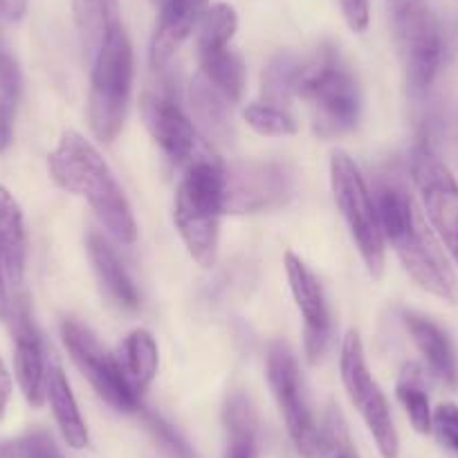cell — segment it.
I'll use <instances>...</instances> for the list:
<instances>
[{
    "instance_id": "3",
    "label": "cell",
    "mask_w": 458,
    "mask_h": 458,
    "mask_svg": "<svg viewBox=\"0 0 458 458\" xmlns=\"http://www.w3.org/2000/svg\"><path fill=\"white\" fill-rule=\"evenodd\" d=\"M225 214V166L207 151H198L184 165L175 189V227L193 261L216 266L220 239V216Z\"/></svg>"
},
{
    "instance_id": "30",
    "label": "cell",
    "mask_w": 458,
    "mask_h": 458,
    "mask_svg": "<svg viewBox=\"0 0 458 458\" xmlns=\"http://www.w3.org/2000/svg\"><path fill=\"white\" fill-rule=\"evenodd\" d=\"M21 95V72L16 61L0 50V151L12 144L16 104Z\"/></svg>"
},
{
    "instance_id": "26",
    "label": "cell",
    "mask_w": 458,
    "mask_h": 458,
    "mask_svg": "<svg viewBox=\"0 0 458 458\" xmlns=\"http://www.w3.org/2000/svg\"><path fill=\"white\" fill-rule=\"evenodd\" d=\"M303 59L294 55H279L267 64L261 74L263 104L288 108L293 97H297L299 77H301Z\"/></svg>"
},
{
    "instance_id": "33",
    "label": "cell",
    "mask_w": 458,
    "mask_h": 458,
    "mask_svg": "<svg viewBox=\"0 0 458 458\" xmlns=\"http://www.w3.org/2000/svg\"><path fill=\"white\" fill-rule=\"evenodd\" d=\"M431 431L452 452H458V407L443 403L431 411Z\"/></svg>"
},
{
    "instance_id": "6",
    "label": "cell",
    "mask_w": 458,
    "mask_h": 458,
    "mask_svg": "<svg viewBox=\"0 0 458 458\" xmlns=\"http://www.w3.org/2000/svg\"><path fill=\"white\" fill-rule=\"evenodd\" d=\"M386 10L409 90L427 95L445 56L438 19L427 0H386Z\"/></svg>"
},
{
    "instance_id": "15",
    "label": "cell",
    "mask_w": 458,
    "mask_h": 458,
    "mask_svg": "<svg viewBox=\"0 0 458 458\" xmlns=\"http://www.w3.org/2000/svg\"><path fill=\"white\" fill-rule=\"evenodd\" d=\"M7 319L12 324V335H14L16 380H19L25 400L32 407H41L46 403L47 362L41 333L32 321L28 301L23 299H16L14 303L10 301Z\"/></svg>"
},
{
    "instance_id": "28",
    "label": "cell",
    "mask_w": 458,
    "mask_h": 458,
    "mask_svg": "<svg viewBox=\"0 0 458 458\" xmlns=\"http://www.w3.org/2000/svg\"><path fill=\"white\" fill-rule=\"evenodd\" d=\"M400 404L407 411L411 427L418 434H429L431 431V407L429 395L425 391V377L418 364H404L400 371L398 386H395Z\"/></svg>"
},
{
    "instance_id": "18",
    "label": "cell",
    "mask_w": 458,
    "mask_h": 458,
    "mask_svg": "<svg viewBox=\"0 0 458 458\" xmlns=\"http://www.w3.org/2000/svg\"><path fill=\"white\" fill-rule=\"evenodd\" d=\"M403 321L407 326L409 335H411L413 344H416V349L425 358L427 367L431 369V373L438 376L445 385L456 386L458 358L447 333L438 324H434L427 317L418 315V312H404Z\"/></svg>"
},
{
    "instance_id": "2",
    "label": "cell",
    "mask_w": 458,
    "mask_h": 458,
    "mask_svg": "<svg viewBox=\"0 0 458 458\" xmlns=\"http://www.w3.org/2000/svg\"><path fill=\"white\" fill-rule=\"evenodd\" d=\"M50 175L61 189L86 198L108 234L131 245L138 239V223L124 191L95 147L77 131H65L47 157Z\"/></svg>"
},
{
    "instance_id": "8",
    "label": "cell",
    "mask_w": 458,
    "mask_h": 458,
    "mask_svg": "<svg viewBox=\"0 0 458 458\" xmlns=\"http://www.w3.org/2000/svg\"><path fill=\"white\" fill-rule=\"evenodd\" d=\"M267 380L279 403L281 416L301 458H326L324 431L317 427L303 394L299 364L288 344L276 342L267 351Z\"/></svg>"
},
{
    "instance_id": "39",
    "label": "cell",
    "mask_w": 458,
    "mask_h": 458,
    "mask_svg": "<svg viewBox=\"0 0 458 458\" xmlns=\"http://www.w3.org/2000/svg\"><path fill=\"white\" fill-rule=\"evenodd\" d=\"M7 312H10V294H7V281L0 266V319H7Z\"/></svg>"
},
{
    "instance_id": "20",
    "label": "cell",
    "mask_w": 458,
    "mask_h": 458,
    "mask_svg": "<svg viewBox=\"0 0 458 458\" xmlns=\"http://www.w3.org/2000/svg\"><path fill=\"white\" fill-rule=\"evenodd\" d=\"M88 257H90L101 288L108 293V297L114 303H120L122 308H129V310L140 306V293L135 288L133 279H131L126 267L122 266L120 257L114 254V250L110 248L108 241L99 232L88 234Z\"/></svg>"
},
{
    "instance_id": "34",
    "label": "cell",
    "mask_w": 458,
    "mask_h": 458,
    "mask_svg": "<svg viewBox=\"0 0 458 458\" xmlns=\"http://www.w3.org/2000/svg\"><path fill=\"white\" fill-rule=\"evenodd\" d=\"M21 440H23L25 458H64L55 438L47 431H32Z\"/></svg>"
},
{
    "instance_id": "21",
    "label": "cell",
    "mask_w": 458,
    "mask_h": 458,
    "mask_svg": "<svg viewBox=\"0 0 458 458\" xmlns=\"http://www.w3.org/2000/svg\"><path fill=\"white\" fill-rule=\"evenodd\" d=\"M46 400L50 403L55 420L59 425L61 436L72 449H83L88 445V427L79 413L77 400L70 389L65 373L55 358L47 364L46 376Z\"/></svg>"
},
{
    "instance_id": "38",
    "label": "cell",
    "mask_w": 458,
    "mask_h": 458,
    "mask_svg": "<svg viewBox=\"0 0 458 458\" xmlns=\"http://www.w3.org/2000/svg\"><path fill=\"white\" fill-rule=\"evenodd\" d=\"M0 458H25L23 440H10V443H0Z\"/></svg>"
},
{
    "instance_id": "23",
    "label": "cell",
    "mask_w": 458,
    "mask_h": 458,
    "mask_svg": "<svg viewBox=\"0 0 458 458\" xmlns=\"http://www.w3.org/2000/svg\"><path fill=\"white\" fill-rule=\"evenodd\" d=\"M74 23L88 59H95L113 28L120 25L117 0H72Z\"/></svg>"
},
{
    "instance_id": "25",
    "label": "cell",
    "mask_w": 458,
    "mask_h": 458,
    "mask_svg": "<svg viewBox=\"0 0 458 458\" xmlns=\"http://www.w3.org/2000/svg\"><path fill=\"white\" fill-rule=\"evenodd\" d=\"M200 59V74L232 104L239 101L245 88V65L239 55L223 47V50L198 55Z\"/></svg>"
},
{
    "instance_id": "4",
    "label": "cell",
    "mask_w": 458,
    "mask_h": 458,
    "mask_svg": "<svg viewBox=\"0 0 458 458\" xmlns=\"http://www.w3.org/2000/svg\"><path fill=\"white\" fill-rule=\"evenodd\" d=\"M297 95L310 104L312 124L324 138H335L358 124L360 90L353 72L333 47L303 59Z\"/></svg>"
},
{
    "instance_id": "11",
    "label": "cell",
    "mask_w": 458,
    "mask_h": 458,
    "mask_svg": "<svg viewBox=\"0 0 458 458\" xmlns=\"http://www.w3.org/2000/svg\"><path fill=\"white\" fill-rule=\"evenodd\" d=\"M294 191V174L281 162H241L225 169V211L257 214L285 205Z\"/></svg>"
},
{
    "instance_id": "5",
    "label": "cell",
    "mask_w": 458,
    "mask_h": 458,
    "mask_svg": "<svg viewBox=\"0 0 458 458\" xmlns=\"http://www.w3.org/2000/svg\"><path fill=\"white\" fill-rule=\"evenodd\" d=\"M133 86V47L122 23L113 28L92 59L88 120L97 140L110 144L122 131Z\"/></svg>"
},
{
    "instance_id": "17",
    "label": "cell",
    "mask_w": 458,
    "mask_h": 458,
    "mask_svg": "<svg viewBox=\"0 0 458 458\" xmlns=\"http://www.w3.org/2000/svg\"><path fill=\"white\" fill-rule=\"evenodd\" d=\"M28 261V234L16 198L0 184V266L12 288H21Z\"/></svg>"
},
{
    "instance_id": "7",
    "label": "cell",
    "mask_w": 458,
    "mask_h": 458,
    "mask_svg": "<svg viewBox=\"0 0 458 458\" xmlns=\"http://www.w3.org/2000/svg\"><path fill=\"white\" fill-rule=\"evenodd\" d=\"M330 182H333L335 200L358 243L360 254L369 272L377 279L385 270V234H382L376 198L369 191L353 157L344 151H335L330 157Z\"/></svg>"
},
{
    "instance_id": "1",
    "label": "cell",
    "mask_w": 458,
    "mask_h": 458,
    "mask_svg": "<svg viewBox=\"0 0 458 458\" xmlns=\"http://www.w3.org/2000/svg\"><path fill=\"white\" fill-rule=\"evenodd\" d=\"M376 207L382 234L394 245L413 281L434 297L456 306L458 279L398 171H382L376 180Z\"/></svg>"
},
{
    "instance_id": "16",
    "label": "cell",
    "mask_w": 458,
    "mask_h": 458,
    "mask_svg": "<svg viewBox=\"0 0 458 458\" xmlns=\"http://www.w3.org/2000/svg\"><path fill=\"white\" fill-rule=\"evenodd\" d=\"M209 0H166L151 38L153 68H165L200 23Z\"/></svg>"
},
{
    "instance_id": "24",
    "label": "cell",
    "mask_w": 458,
    "mask_h": 458,
    "mask_svg": "<svg viewBox=\"0 0 458 458\" xmlns=\"http://www.w3.org/2000/svg\"><path fill=\"white\" fill-rule=\"evenodd\" d=\"M189 104H191L193 117L205 129L214 142H227L232 138V124H229V101L198 74L189 86Z\"/></svg>"
},
{
    "instance_id": "35",
    "label": "cell",
    "mask_w": 458,
    "mask_h": 458,
    "mask_svg": "<svg viewBox=\"0 0 458 458\" xmlns=\"http://www.w3.org/2000/svg\"><path fill=\"white\" fill-rule=\"evenodd\" d=\"M339 5L353 32H364L369 28V0H339Z\"/></svg>"
},
{
    "instance_id": "27",
    "label": "cell",
    "mask_w": 458,
    "mask_h": 458,
    "mask_svg": "<svg viewBox=\"0 0 458 458\" xmlns=\"http://www.w3.org/2000/svg\"><path fill=\"white\" fill-rule=\"evenodd\" d=\"M422 131H425V140L422 142L427 147L443 148L449 157L458 160V106L456 101L440 99L427 108L425 120H422Z\"/></svg>"
},
{
    "instance_id": "14",
    "label": "cell",
    "mask_w": 458,
    "mask_h": 458,
    "mask_svg": "<svg viewBox=\"0 0 458 458\" xmlns=\"http://www.w3.org/2000/svg\"><path fill=\"white\" fill-rule=\"evenodd\" d=\"M285 275H288L290 290L303 315V335H306V355L312 364L319 362L330 346L333 328H330L328 306H326L324 290L315 272L293 252L285 254Z\"/></svg>"
},
{
    "instance_id": "40",
    "label": "cell",
    "mask_w": 458,
    "mask_h": 458,
    "mask_svg": "<svg viewBox=\"0 0 458 458\" xmlns=\"http://www.w3.org/2000/svg\"><path fill=\"white\" fill-rule=\"evenodd\" d=\"M153 3H157V5L162 7V5H165V3H166V0H153Z\"/></svg>"
},
{
    "instance_id": "41",
    "label": "cell",
    "mask_w": 458,
    "mask_h": 458,
    "mask_svg": "<svg viewBox=\"0 0 458 458\" xmlns=\"http://www.w3.org/2000/svg\"><path fill=\"white\" fill-rule=\"evenodd\" d=\"M184 458H198V456H196V452H191L189 456H184Z\"/></svg>"
},
{
    "instance_id": "9",
    "label": "cell",
    "mask_w": 458,
    "mask_h": 458,
    "mask_svg": "<svg viewBox=\"0 0 458 458\" xmlns=\"http://www.w3.org/2000/svg\"><path fill=\"white\" fill-rule=\"evenodd\" d=\"M339 367H342V382L346 386V394H349L351 403L355 404L360 416L367 422L382 458H398L400 438L398 431H395L394 418H391L389 403H386L377 382L369 373L362 339L355 330H349L346 337H344Z\"/></svg>"
},
{
    "instance_id": "37",
    "label": "cell",
    "mask_w": 458,
    "mask_h": 458,
    "mask_svg": "<svg viewBox=\"0 0 458 458\" xmlns=\"http://www.w3.org/2000/svg\"><path fill=\"white\" fill-rule=\"evenodd\" d=\"M10 395H12L10 373H7V369H5V364H3V360H0V420H3V418H5V413H7Z\"/></svg>"
},
{
    "instance_id": "32",
    "label": "cell",
    "mask_w": 458,
    "mask_h": 458,
    "mask_svg": "<svg viewBox=\"0 0 458 458\" xmlns=\"http://www.w3.org/2000/svg\"><path fill=\"white\" fill-rule=\"evenodd\" d=\"M321 431L326 440V458H360L339 407L330 404Z\"/></svg>"
},
{
    "instance_id": "13",
    "label": "cell",
    "mask_w": 458,
    "mask_h": 458,
    "mask_svg": "<svg viewBox=\"0 0 458 458\" xmlns=\"http://www.w3.org/2000/svg\"><path fill=\"white\" fill-rule=\"evenodd\" d=\"M140 110L151 138L174 165L184 166L196 157V153L200 151L196 129L169 95L144 92L140 99Z\"/></svg>"
},
{
    "instance_id": "19",
    "label": "cell",
    "mask_w": 458,
    "mask_h": 458,
    "mask_svg": "<svg viewBox=\"0 0 458 458\" xmlns=\"http://www.w3.org/2000/svg\"><path fill=\"white\" fill-rule=\"evenodd\" d=\"M114 362L129 389L140 398L157 373V344L153 335L144 328L131 330L114 351Z\"/></svg>"
},
{
    "instance_id": "36",
    "label": "cell",
    "mask_w": 458,
    "mask_h": 458,
    "mask_svg": "<svg viewBox=\"0 0 458 458\" xmlns=\"http://www.w3.org/2000/svg\"><path fill=\"white\" fill-rule=\"evenodd\" d=\"M28 12V0H0V16L5 21H21Z\"/></svg>"
},
{
    "instance_id": "12",
    "label": "cell",
    "mask_w": 458,
    "mask_h": 458,
    "mask_svg": "<svg viewBox=\"0 0 458 458\" xmlns=\"http://www.w3.org/2000/svg\"><path fill=\"white\" fill-rule=\"evenodd\" d=\"M61 337H64L65 349L72 355L74 364L90 380V385L95 386L101 400H106L110 407L124 413H133L142 409L140 398L129 389V385L122 377L120 367L114 362V355L106 353L104 346L97 342V337L86 326L74 319H65L61 324Z\"/></svg>"
},
{
    "instance_id": "10",
    "label": "cell",
    "mask_w": 458,
    "mask_h": 458,
    "mask_svg": "<svg viewBox=\"0 0 458 458\" xmlns=\"http://www.w3.org/2000/svg\"><path fill=\"white\" fill-rule=\"evenodd\" d=\"M411 178L431 227L458 261V180L425 142H418L411 151Z\"/></svg>"
},
{
    "instance_id": "31",
    "label": "cell",
    "mask_w": 458,
    "mask_h": 458,
    "mask_svg": "<svg viewBox=\"0 0 458 458\" xmlns=\"http://www.w3.org/2000/svg\"><path fill=\"white\" fill-rule=\"evenodd\" d=\"M243 117L259 135H266V138H285V135L297 133V122L288 110L267 106L263 101L248 106L243 110Z\"/></svg>"
},
{
    "instance_id": "29",
    "label": "cell",
    "mask_w": 458,
    "mask_h": 458,
    "mask_svg": "<svg viewBox=\"0 0 458 458\" xmlns=\"http://www.w3.org/2000/svg\"><path fill=\"white\" fill-rule=\"evenodd\" d=\"M236 28H239V16H236L234 7H229L227 3H216V5L207 7L198 23V55L227 47Z\"/></svg>"
},
{
    "instance_id": "22",
    "label": "cell",
    "mask_w": 458,
    "mask_h": 458,
    "mask_svg": "<svg viewBox=\"0 0 458 458\" xmlns=\"http://www.w3.org/2000/svg\"><path fill=\"white\" fill-rule=\"evenodd\" d=\"M223 458H259V420L252 403L234 394L225 404Z\"/></svg>"
}]
</instances>
